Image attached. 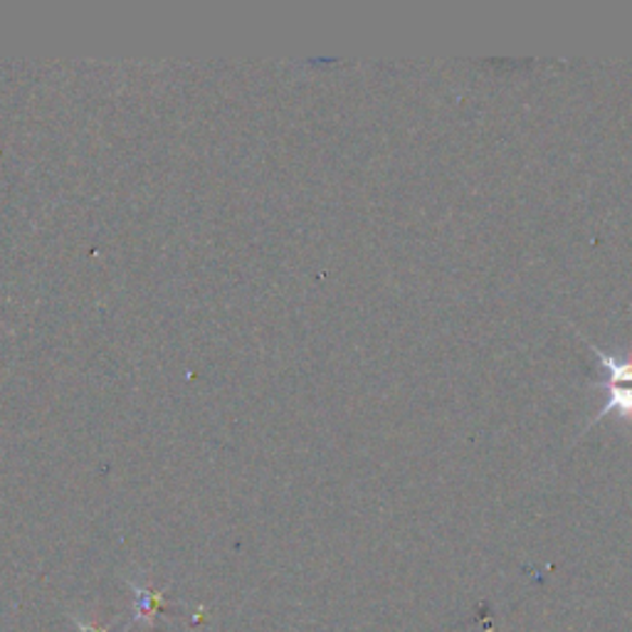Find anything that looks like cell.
Wrapping results in <instances>:
<instances>
[{
  "mask_svg": "<svg viewBox=\"0 0 632 632\" xmlns=\"http://www.w3.org/2000/svg\"><path fill=\"white\" fill-rule=\"evenodd\" d=\"M581 339L589 344L591 354L603 368V378L601 381L591 383V388L605 393V405L598 410V415H593L589 428L595 426V422H601L603 418H608V415H616V418L620 420L632 422V358L608 354V351L595 346L585 333H581Z\"/></svg>",
  "mask_w": 632,
  "mask_h": 632,
  "instance_id": "6da1fadb",
  "label": "cell"
}]
</instances>
